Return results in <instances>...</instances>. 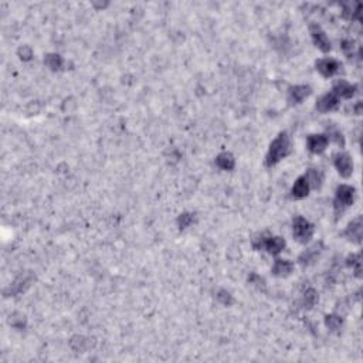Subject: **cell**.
I'll return each instance as SVG.
<instances>
[{
    "mask_svg": "<svg viewBox=\"0 0 363 363\" xmlns=\"http://www.w3.org/2000/svg\"><path fill=\"white\" fill-rule=\"evenodd\" d=\"M248 282L253 284L254 287H257L258 289H264V288H266V281H264V278L260 277L258 274H255V273L250 274V277H248Z\"/></svg>",
    "mask_w": 363,
    "mask_h": 363,
    "instance_id": "25",
    "label": "cell"
},
{
    "mask_svg": "<svg viewBox=\"0 0 363 363\" xmlns=\"http://www.w3.org/2000/svg\"><path fill=\"white\" fill-rule=\"evenodd\" d=\"M216 164L221 171H233L234 166H236V160H234V156L232 153L223 152L216 158Z\"/></svg>",
    "mask_w": 363,
    "mask_h": 363,
    "instance_id": "16",
    "label": "cell"
},
{
    "mask_svg": "<svg viewBox=\"0 0 363 363\" xmlns=\"http://www.w3.org/2000/svg\"><path fill=\"white\" fill-rule=\"evenodd\" d=\"M44 64H46V65H47L50 70H53V71H58V70H61L64 61H62L61 55L51 53V54L46 55V58H44Z\"/></svg>",
    "mask_w": 363,
    "mask_h": 363,
    "instance_id": "19",
    "label": "cell"
},
{
    "mask_svg": "<svg viewBox=\"0 0 363 363\" xmlns=\"http://www.w3.org/2000/svg\"><path fill=\"white\" fill-rule=\"evenodd\" d=\"M294 271V264L291 261L288 260H275L274 266H273V274L277 275V277H288L291 275V273Z\"/></svg>",
    "mask_w": 363,
    "mask_h": 363,
    "instance_id": "15",
    "label": "cell"
},
{
    "mask_svg": "<svg viewBox=\"0 0 363 363\" xmlns=\"http://www.w3.org/2000/svg\"><path fill=\"white\" fill-rule=\"evenodd\" d=\"M311 94V88L307 85H294L288 89V101L291 104H301L308 98Z\"/></svg>",
    "mask_w": 363,
    "mask_h": 363,
    "instance_id": "9",
    "label": "cell"
},
{
    "mask_svg": "<svg viewBox=\"0 0 363 363\" xmlns=\"http://www.w3.org/2000/svg\"><path fill=\"white\" fill-rule=\"evenodd\" d=\"M335 168L342 178H349L353 173V162L348 153H338L334 159Z\"/></svg>",
    "mask_w": 363,
    "mask_h": 363,
    "instance_id": "6",
    "label": "cell"
},
{
    "mask_svg": "<svg viewBox=\"0 0 363 363\" xmlns=\"http://www.w3.org/2000/svg\"><path fill=\"white\" fill-rule=\"evenodd\" d=\"M19 57H20L23 61H28V60H31V57H33V50L28 47V46H23V47L19 48Z\"/></svg>",
    "mask_w": 363,
    "mask_h": 363,
    "instance_id": "26",
    "label": "cell"
},
{
    "mask_svg": "<svg viewBox=\"0 0 363 363\" xmlns=\"http://www.w3.org/2000/svg\"><path fill=\"white\" fill-rule=\"evenodd\" d=\"M348 266L353 268L356 277H362V257L360 254H353L348 258Z\"/></svg>",
    "mask_w": 363,
    "mask_h": 363,
    "instance_id": "21",
    "label": "cell"
},
{
    "mask_svg": "<svg viewBox=\"0 0 363 363\" xmlns=\"http://www.w3.org/2000/svg\"><path fill=\"white\" fill-rule=\"evenodd\" d=\"M328 144L329 139L326 135H311V137H308V141H307L308 149L312 153H315V155L322 153L326 149Z\"/></svg>",
    "mask_w": 363,
    "mask_h": 363,
    "instance_id": "10",
    "label": "cell"
},
{
    "mask_svg": "<svg viewBox=\"0 0 363 363\" xmlns=\"http://www.w3.org/2000/svg\"><path fill=\"white\" fill-rule=\"evenodd\" d=\"M325 325L332 332H336V331H339V329L342 328L343 319L339 315H328L325 318Z\"/></svg>",
    "mask_w": 363,
    "mask_h": 363,
    "instance_id": "20",
    "label": "cell"
},
{
    "mask_svg": "<svg viewBox=\"0 0 363 363\" xmlns=\"http://www.w3.org/2000/svg\"><path fill=\"white\" fill-rule=\"evenodd\" d=\"M338 105H339V98L334 92H329L316 101V110L319 112H329V111L336 110Z\"/></svg>",
    "mask_w": 363,
    "mask_h": 363,
    "instance_id": "8",
    "label": "cell"
},
{
    "mask_svg": "<svg viewBox=\"0 0 363 363\" xmlns=\"http://www.w3.org/2000/svg\"><path fill=\"white\" fill-rule=\"evenodd\" d=\"M305 176L308 179L311 187H315V189L321 187L323 180V173L319 171V169H309L308 173H307Z\"/></svg>",
    "mask_w": 363,
    "mask_h": 363,
    "instance_id": "18",
    "label": "cell"
},
{
    "mask_svg": "<svg viewBox=\"0 0 363 363\" xmlns=\"http://www.w3.org/2000/svg\"><path fill=\"white\" fill-rule=\"evenodd\" d=\"M194 221V214L192 213H183L178 217V226L180 230H185L187 227H190Z\"/></svg>",
    "mask_w": 363,
    "mask_h": 363,
    "instance_id": "22",
    "label": "cell"
},
{
    "mask_svg": "<svg viewBox=\"0 0 363 363\" xmlns=\"http://www.w3.org/2000/svg\"><path fill=\"white\" fill-rule=\"evenodd\" d=\"M332 92H334L338 98L341 96V98H346V100H348V98H352V96L355 95L356 85H352V84L346 82L345 80H339V81L335 82Z\"/></svg>",
    "mask_w": 363,
    "mask_h": 363,
    "instance_id": "13",
    "label": "cell"
},
{
    "mask_svg": "<svg viewBox=\"0 0 363 363\" xmlns=\"http://www.w3.org/2000/svg\"><path fill=\"white\" fill-rule=\"evenodd\" d=\"M316 302H318V292H316L314 288H307L304 291V296H302V304L305 308H312L315 307Z\"/></svg>",
    "mask_w": 363,
    "mask_h": 363,
    "instance_id": "17",
    "label": "cell"
},
{
    "mask_svg": "<svg viewBox=\"0 0 363 363\" xmlns=\"http://www.w3.org/2000/svg\"><path fill=\"white\" fill-rule=\"evenodd\" d=\"M309 30H311V37H312V41H314V44H315L316 47L319 48L321 51H323V53H328V51H331V48H332V46H331V41H329L328 36L325 35V31H323L322 28L319 27L318 24H311Z\"/></svg>",
    "mask_w": 363,
    "mask_h": 363,
    "instance_id": "5",
    "label": "cell"
},
{
    "mask_svg": "<svg viewBox=\"0 0 363 363\" xmlns=\"http://www.w3.org/2000/svg\"><path fill=\"white\" fill-rule=\"evenodd\" d=\"M289 152H291L289 137L285 132H281L270 145V149H268L267 156H266V164L268 168L275 166L278 162H281L282 159L287 158Z\"/></svg>",
    "mask_w": 363,
    "mask_h": 363,
    "instance_id": "1",
    "label": "cell"
},
{
    "mask_svg": "<svg viewBox=\"0 0 363 363\" xmlns=\"http://www.w3.org/2000/svg\"><path fill=\"white\" fill-rule=\"evenodd\" d=\"M292 232H294V237L296 239V241L305 244L314 236V226L302 216H298V217H295L294 223H292Z\"/></svg>",
    "mask_w": 363,
    "mask_h": 363,
    "instance_id": "4",
    "label": "cell"
},
{
    "mask_svg": "<svg viewBox=\"0 0 363 363\" xmlns=\"http://www.w3.org/2000/svg\"><path fill=\"white\" fill-rule=\"evenodd\" d=\"M328 139H332L334 142H336V144L339 145V146H343L345 145V139H343V135L341 130H338V128H331L329 129V137Z\"/></svg>",
    "mask_w": 363,
    "mask_h": 363,
    "instance_id": "24",
    "label": "cell"
},
{
    "mask_svg": "<svg viewBox=\"0 0 363 363\" xmlns=\"http://www.w3.org/2000/svg\"><path fill=\"white\" fill-rule=\"evenodd\" d=\"M316 70L322 74L323 77H334L341 70V64L336 61L335 58H322L316 61Z\"/></svg>",
    "mask_w": 363,
    "mask_h": 363,
    "instance_id": "7",
    "label": "cell"
},
{
    "mask_svg": "<svg viewBox=\"0 0 363 363\" xmlns=\"http://www.w3.org/2000/svg\"><path fill=\"white\" fill-rule=\"evenodd\" d=\"M362 217H357V219L353 220L349 226H348L346 232H345V236H346L350 241H353V243H356V244H360V241H362Z\"/></svg>",
    "mask_w": 363,
    "mask_h": 363,
    "instance_id": "11",
    "label": "cell"
},
{
    "mask_svg": "<svg viewBox=\"0 0 363 363\" xmlns=\"http://www.w3.org/2000/svg\"><path fill=\"white\" fill-rule=\"evenodd\" d=\"M322 248V243H319V244H315V246H312L311 248H308L307 251H304V253L300 255V264H302V266H309V264H312L314 261L319 257V254H321V250Z\"/></svg>",
    "mask_w": 363,
    "mask_h": 363,
    "instance_id": "14",
    "label": "cell"
},
{
    "mask_svg": "<svg viewBox=\"0 0 363 363\" xmlns=\"http://www.w3.org/2000/svg\"><path fill=\"white\" fill-rule=\"evenodd\" d=\"M216 298H217L219 302H221L223 305H226V307H230V305L233 304V296H232V294H230L228 291H226V289H220L217 295H216Z\"/></svg>",
    "mask_w": 363,
    "mask_h": 363,
    "instance_id": "23",
    "label": "cell"
},
{
    "mask_svg": "<svg viewBox=\"0 0 363 363\" xmlns=\"http://www.w3.org/2000/svg\"><path fill=\"white\" fill-rule=\"evenodd\" d=\"M253 246L255 250H266L267 253L277 255L285 248V240L281 237H273V236H260L254 240Z\"/></svg>",
    "mask_w": 363,
    "mask_h": 363,
    "instance_id": "3",
    "label": "cell"
},
{
    "mask_svg": "<svg viewBox=\"0 0 363 363\" xmlns=\"http://www.w3.org/2000/svg\"><path fill=\"white\" fill-rule=\"evenodd\" d=\"M309 189H311V185H309L308 179H307L305 175H302V176H300V178L295 180L294 186H292V190H291L292 197H295V199H304V197H307L309 194Z\"/></svg>",
    "mask_w": 363,
    "mask_h": 363,
    "instance_id": "12",
    "label": "cell"
},
{
    "mask_svg": "<svg viewBox=\"0 0 363 363\" xmlns=\"http://www.w3.org/2000/svg\"><path fill=\"white\" fill-rule=\"evenodd\" d=\"M355 194L356 190L355 187H352L349 185H341L336 189L335 196V213L336 216H341L345 209H348L349 206L353 205L355 202Z\"/></svg>",
    "mask_w": 363,
    "mask_h": 363,
    "instance_id": "2",
    "label": "cell"
}]
</instances>
